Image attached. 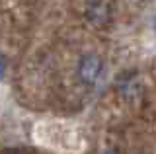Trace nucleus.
<instances>
[{
    "mask_svg": "<svg viewBox=\"0 0 156 154\" xmlns=\"http://www.w3.org/2000/svg\"><path fill=\"white\" fill-rule=\"evenodd\" d=\"M105 61L98 53H84L76 62V78L86 88H98L105 80Z\"/></svg>",
    "mask_w": 156,
    "mask_h": 154,
    "instance_id": "1",
    "label": "nucleus"
},
{
    "mask_svg": "<svg viewBox=\"0 0 156 154\" xmlns=\"http://www.w3.org/2000/svg\"><path fill=\"white\" fill-rule=\"evenodd\" d=\"M84 16L88 18V22L98 27L107 26L111 22V6L107 0H88L84 8Z\"/></svg>",
    "mask_w": 156,
    "mask_h": 154,
    "instance_id": "2",
    "label": "nucleus"
},
{
    "mask_svg": "<svg viewBox=\"0 0 156 154\" xmlns=\"http://www.w3.org/2000/svg\"><path fill=\"white\" fill-rule=\"evenodd\" d=\"M6 74H8V62H6V59H4L2 55H0V80L6 78Z\"/></svg>",
    "mask_w": 156,
    "mask_h": 154,
    "instance_id": "3",
    "label": "nucleus"
},
{
    "mask_svg": "<svg viewBox=\"0 0 156 154\" xmlns=\"http://www.w3.org/2000/svg\"><path fill=\"white\" fill-rule=\"evenodd\" d=\"M152 33H154V39H156V16L152 18Z\"/></svg>",
    "mask_w": 156,
    "mask_h": 154,
    "instance_id": "4",
    "label": "nucleus"
},
{
    "mask_svg": "<svg viewBox=\"0 0 156 154\" xmlns=\"http://www.w3.org/2000/svg\"><path fill=\"white\" fill-rule=\"evenodd\" d=\"M101 154H119V152H117V150H113V148H109V150H104Z\"/></svg>",
    "mask_w": 156,
    "mask_h": 154,
    "instance_id": "5",
    "label": "nucleus"
}]
</instances>
